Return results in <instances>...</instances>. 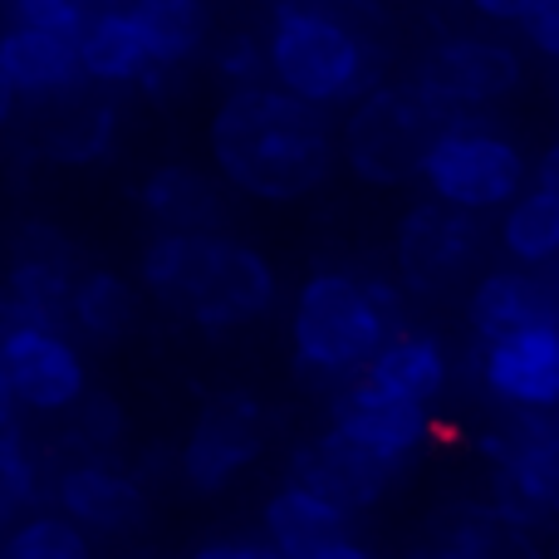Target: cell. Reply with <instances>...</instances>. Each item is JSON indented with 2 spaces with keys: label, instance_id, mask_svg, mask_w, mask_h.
Listing matches in <instances>:
<instances>
[{
  "label": "cell",
  "instance_id": "obj_43",
  "mask_svg": "<svg viewBox=\"0 0 559 559\" xmlns=\"http://www.w3.org/2000/svg\"><path fill=\"white\" fill-rule=\"evenodd\" d=\"M550 285H555V299H559V261L550 265Z\"/></svg>",
  "mask_w": 559,
  "mask_h": 559
},
{
  "label": "cell",
  "instance_id": "obj_17",
  "mask_svg": "<svg viewBox=\"0 0 559 559\" xmlns=\"http://www.w3.org/2000/svg\"><path fill=\"white\" fill-rule=\"evenodd\" d=\"M138 202L163 231H187V236H222L226 222V192L212 173L192 163H163L143 177Z\"/></svg>",
  "mask_w": 559,
  "mask_h": 559
},
{
  "label": "cell",
  "instance_id": "obj_21",
  "mask_svg": "<svg viewBox=\"0 0 559 559\" xmlns=\"http://www.w3.org/2000/svg\"><path fill=\"white\" fill-rule=\"evenodd\" d=\"M79 69H84L88 84H143L153 74V59H147L143 29H138L133 10H104L98 5L88 15L84 35H79Z\"/></svg>",
  "mask_w": 559,
  "mask_h": 559
},
{
  "label": "cell",
  "instance_id": "obj_37",
  "mask_svg": "<svg viewBox=\"0 0 559 559\" xmlns=\"http://www.w3.org/2000/svg\"><path fill=\"white\" fill-rule=\"evenodd\" d=\"M535 182H540V187H550V192L559 197V138H555L550 147H545V157H540V163H535Z\"/></svg>",
  "mask_w": 559,
  "mask_h": 559
},
{
  "label": "cell",
  "instance_id": "obj_13",
  "mask_svg": "<svg viewBox=\"0 0 559 559\" xmlns=\"http://www.w3.org/2000/svg\"><path fill=\"white\" fill-rule=\"evenodd\" d=\"M329 427L344 432L354 447L373 452L378 462L403 472L432 442V407L403 403V397L373 388L368 378H348V383H338L334 403H329Z\"/></svg>",
  "mask_w": 559,
  "mask_h": 559
},
{
  "label": "cell",
  "instance_id": "obj_18",
  "mask_svg": "<svg viewBox=\"0 0 559 559\" xmlns=\"http://www.w3.org/2000/svg\"><path fill=\"white\" fill-rule=\"evenodd\" d=\"M358 378H368L373 388L403 397V403L432 407L437 397L447 393V383H452V354H447V344L432 334V329L403 324L383 348H378L373 364H368Z\"/></svg>",
  "mask_w": 559,
  "mask_h": 559
},
{
  "label": "cell",
  "instance_id": "obj_25",
  "mask_svg": "<svg viewBox=\"0 0 559 559\" xmlns=\"http://www.w3.org/2000/svg\"><path fill=\"white\" fill-rule=\"evenodd\" d=\"M496 241L521 271H550L559 261V197L550 187L531 182L511 206L501 212Z\"/></svg>",
  "mask_w": 559,
  "mask_h": 559
},
{
  "label": "cell",
  "instance_id": "obj_34",
  "mask_svg": "<svg viewBox=\"0 0 559 559\" xmlns=\"http://www.w3.org/2000/svg\"><path fill=\"white\" fill-rule=\"evenodd\" d=\"M481 20H496V25H525L545 0H466Z\"/></svg>",
  "mask_w": 559,
  "mask_h": 559
},
{
  "label": "cell",
  "instance_id": "obj_39",
  "mask_svg": "<svg viewBox=\"0 0 559 559\" xmlns=\"http://www.w3.org/2000/svg\"><path fill=\"white\" fill-rule=\"evenodd\" d=\"M265 5L285 15V10H338V0H265Z\"/></svg>",
  "mask_w": 559,
  "mask_h": 559
},
{
  "label": "cell",
  "instance_id": "obj_7",
  "mask_svg": "<svg viewBox=\"0 0 559 559\" xmlns=\"http://www.w3.org/2000/svg\"><path fill=\"white\" fill-rule=\"evenodd\" d=\"M481 251H486L481 216L442 206L432 197L407 206L403 222H397L393 255L403 289H413V295H447V289L462 285L476 271Z\"/></svg>",
  "mask_w": 559,
  "mask_h": 559
},
{
  "label": "cell",
  "instance_id": "obj_20",
  "mask_svg": "<svg viewBox=\"0 0 559 559\" xmlns=\"http://www.w3.org/2000/svg\"><path fill=\"white\" fill-rule=\"evenodd\" d=\"M0 74L15 88V98H64L84 84L74 39L20 25H10L0 35Z\"/></svg>",
  "mask_w": 559,
  "mask_h": 559
},
{
  "label": "cell",
  "instance_id": "obj_9",
  "mask_svg": "<svg viewBox=\"0 0 559 559\" xmlns=\"http://www.w3.org/2000/svg\"><path fill=\"white\" fill-rule=\"evenodd\" d=\"M481 456L496 462V511L511 525L559 515V423L515 417L501 432L481 437Z\"/></svg>",
  "mask_w": 559,
  "mask_h": 559
},
{
  "label": "cell",
  "instance_id": "obj_6",
  "mask_svg": "<svg viewBox=\"0 0 559 559\" xmlns=\"http://www.w3.org/2000/svg\"><path fill=\"white\" fill-rule=\"evenodd\" d=\"M417 88L442 108L447 118H466L476 108H491L525 84V59L515 45L491 35H452L432 45L417 64Z\"/></svg>",
  "mask_w": 559,
  "mask_h": 559
},
{
  "label": "cell",
  "instance_id": "obj_35",
  "mask_svg": "<svg viewBox=\"0 0 559 559\" xmlns=\"http://www.w3.org/2000/svg\"><path fill=\"white\" fill-rule=\"evenodd\" d=\"M192 559H285V555H280L271 540H212Z\"/></svg>",
  "mask_w": 559,
  "mask_h": 559
},
{
  "label": "cell",
  "instance_id": "obj_22",
  "mask_svg": "<svg viewBox=\"0 0 559 559\" xmlns=\"http://www.w3.org/2000/svg\"><path fill=\"white\" fill-rule=\"evenodd\" d=\"M521 545V525H511L496 506H447L427 525L413 559H511Z\"/></svg>",
  "mask_w": 559,
  "mask_h": 559
},
{
  "label": "cell",
  "instance_id": "obj_3",
  "mask_svg": "<svg viewBox=\"0 0 559 559\" xmlns=\"http://www.w3.org/2000/svg\"><path fill=\"white\" fill-rule=\"evenodd\" d=\"M271 84L314 108L358 104L378 88V55L338 10H285L265 35Z\"/></svg>",
  "mask_w": 559,
  "mask_h": 559
},
{
  "label": "cell",
  "instance_id": "obj_14",
  "mask_svg": "<svg viewBox=\"0 0 559 559\" xmlns=\"http://www.w3.org/2000/svg\"><path fill=\"white\" fill-rule=\"evenodd\" d=\"M289 481L309 486V491H319L324 501L344 506V511L354 515V511H368V506L383 501L388 486L397 481V466L378 462L373 452L354 447L344 432L329 427V432L295 447V456H289Z\"/></svg>",
  "mask_w": 559,
  "mask_h": 559
},
{
  "label": "cell",
  "instance_id": "obj_27",
  "mask_svg": "<svg viewBox=\"0 0 559 559\" xmlns=\"http://www.w3.org/2000/svg\"><path fill=\"white\" fill-rule=\"evenodd\" d=\"M108 143H114V104H98V98L64 108V118L45 133V153L59 163H94L108 153Z\"/></svg>",
  "mask_w": 559,
  "mask_h": 559
},
{
  "label": "cell",
  "instance_id": "obj_33",
  "mask_svg": "<svg viewBox=\"0 0 559 559\" xmlns=\"http://www.w3.org/2000/svg\"><path fill=\"white\" fill-rule=\"evenodd\" d=\"M521 29H525V39H531L535 55H545V59L559 64V0H545Z\"/></svg>",
  "mask_w": 559,
  "mask_h": 559
},
{
  "label": "cell",
  "instance_id": "obj_40",
  "mask_svg": "<svg viewBox=\"0 0 559 559\" xmlns=\"http://www.w3.org/2000/svg\"><path fill=\"white\" fill-rule=\"evenodd\" d=\"M10 423H15V393H10L5 373H0V427H10Z\"/></svg>",
  "mask_w": 559,
  "mask_h": 559
},
{
  "label": "cell",
  "instance_id": "obj_10",
  "mask_svg": "<svg viewBox=\"0 0 559 559\" xmlns=\"http://www.w3.org/2000/svg\"><path fill=\"white\" fill-rule=\"evenodd\" d=\"M476 378L491 403L515 417H555L559 413V319L521 334L486 338L476 348Z\"/></svg>",
  "mask_w": 559,
  "mask_h": 559
},
{
  "label": "cell",
  "instance_id": "obj_4",
  "mask_svg": "<svg viewBox=\"0 0 559 559\" xmlns=\"http://www.w3.org/2000/svg\"><path fill=\"white\" fill-rule=\"evenodd\" d=\"M417 177H423L432 202L486 216V212H506L531 187V163L506 133L472 123V118H452L432 138Z\"/></svg>",
  "mask_w": 559,
  "mask_h": 559
},
{
  "label": "cell",
  "instance_id": "obj_2",
  "mask_svg": "<svg viewBox=\"0 0 559 559\" xmlns=\"http://www.w3.org/2000/svg\"><path fill=\"white\" fill-rule=\"evenodd\" d=\"M407 289L383 275L314 271L295 289L289 309V348L295 368L309 378L348 383L373 354L407 324Z\"/></svg>",
  "mask_w": 559,
  "mask_h": 559
},
{
  "label": "cell",
  "instance_id": "obj_30",
  "mask_svg": "<svg viewBox=\"0 0 559 559\" xmlns=\"http://www.w3.org/2000/svg\"><path fill=\"white\" fill-rule=\"evenodd\" d=\"M10 15V25L20 29H45V35H64L79 45L88 15H94V0H0Z\"/></svg>",
  "mask_w": 559,
  "mask_h": 559
},
{
  "label": "cell",
  "instance_id": "obj_24",
  "mask_svg": "<svg viewBox=\"0 0 559 559\" xmlns=\"http://www.w3.org/2000/svg\"><path fill=\"white\" fill-rule=\"evenodd\" d=\"M138 314H143V295L128 275L118 271H88L74 280V299H69V324L94 344H118L133 334Z\"/></svg>",
  "mask_w": 559,
  "mask_h": 559
},
{
  "label": "cell",
  "instance_id": "obj_15",
  "mask_svg": "<svg viewBox=\"0 0 559 559\" xmlns=\"http://www.w3.org/2000/svg\"><path fill=\"white\" fill-rule=\"evenodd\" d=\"M555 319H559V299L540 271L501 265V271H481L466 289V324H472L476 344L521 334V329L535 324H555Z\"/></svg>",
  "mask_w": 559,
  "mask_h": 559
},
{
  "label": "cell",
  "instance_id": "obj_38",
  "mask_svg": "<svg viewBox=\"0 0 559 559\" xmlns=\"http://www.w3.org/2000/svg\"><path fill=\"white\" fill-rule=\"evenodd\" d=\"M319 559H378V555H373V550H364V545H358V540H354V535H348V540L329 545V550H324V555H319Z\"/></svg>",
  "mask_w": 559,
  "mask_h": 559
},
{
  "label": "cell",
  "instance_id": "obj_16",
  "mask_svg": "<svg viewBox=\"0 0 559 559\" xmlns=\"http://www.w3.org/2000/svg\"><path fill=\"white\" fill-rule=\"evenodd\" d=\"M55 501L59 515H69L79 531H98V535H123L147 521V491L133 476L114 472L104 462L69 466L55 486Z\"/></svg>",
  "mask_w": 559,
  "mask_h": 559
},
{
  "label": "cell",
  "instance_id": "obj_23",
  "mask_svg": "<svg viewBox=\"0 0 559 559\" xmlns=\"http://www.w3.org/2000/svg\"><path fill=\"white\" fill-rule=\"evenodd\" d=\"M133 20L143 29L147 59L163 74H177L182 64H192L212 39V5L206 0H138Z\"/></svg>",
  "mask_w": 559,
  "mask_h": 559
},
{
  "label": "cell",
  "instance_id": "obj_12",
  "mask_svg": "<svg viewBox=\"0 0 559 559\" xmlns=\"http://www.w3.org/2000/svg\"><path fill=\"white\" fill-rule=\"evenodd\" d=\"M0 373H5L15 407L29 413H74L88 397V368L74 338L55 324H29L0 344Z\"/></svg>",
  "mask_w": 559,
  "mask_h": 559
},
{
  "label": "cell",
  "instance_id": "obj_32",
  "mask_svg": "<svg viewBox=\"0 0 559 559\" xmlns=\"http://www.w3.org/2000/svg\"><path fill=\"white\" fill-rule=\"evenodd\" d=\"M74 413H79V432H84L98 452H104V447H114L118 437H123V407H118L114 397H84Z\"/></svg>",
  "mask_w": 559,
  "mask_h": 559
},
{
  "label": "cell",
  "instance_id": "obj_44",
  "mask_svg": "<svg viewBox=\"0 0 559 559\" xmlns=\"http://www.w3.org/2000/svg\"><path fill=\"white\" fill-rule=\"evenodd\" d=\"M555 559H559V555H555Z\"/></svg>",
  "mask_w": 559,
  "mask_h": 559
},
{
  "label": "cell",
  "instance_id": "obj_26",
  "mask_svg": "<svg viewBox=\"0 0 559 559\" xmlns=\"http://www.w3.org/2000/svg\"><path fill=\"white\" fill-rule=\"evenodd\" d=\"M74 261H10L5 295L20 299L39 324H69V299H74Z\"/></svg>",
  "mask_w": 559,
  "mask_h": 559
},
{
  "label": "cell",
  "instance_id": "obj_19",
  "mask_svg": "<svg viewBox=\"0 0 559 559\" xmlns=\"http://www.w3.org/2000/svg\"><path fill=\"white\" fill-rule=\"evenodd\" d=\"M348 521H354V515H348L344 506L324 501L319 491H309V486H299V481H285L261 511L265 540L285 559H319L329 545L348 540Z\"/></svg>",
  "mask_w": 559,
  "mask_h": 559
},
{
  "label": "cell",
  "instance_id": "obj_8",
  "mask_svg": "<svg viewBox=\"0 0 559 559\" xmlns=\"http://www.w3.org/2000/svg\"><path fill=\"white\" fill-rule=\"evenodd\" d=\"M275 295H280L275 265L255 246L231 241V236H206L202 265H197V280L177 314H187L197 329L216 334V329H241L255 324L261 314H271Z\"/></svg>",
  "mask_w": 559,
  "mask_h": 559
},
{
  "label": "cell",
  "instance_id": "obj_42",
  "mask_svg": "<svg viewBox=\"0 0 559 559\" xmlns=\"http://www.w3.org/2000/svg\"><path fill=\"white\" fill-rule=\"evenodd\" d=\"M94 5H104V10H133L138 0H94Z\"/></svg>",
  "mask_w": 559,
  "mask_h": 559
},
{
  "label": "cell",
  "instance_id": "obj_41",
  "mask_svg": "<svg viewBox=\"0 0 559 559\" xmlns=\"http://www.w3.org/2000/svg\"><path fill=\"white\" fill-rule=\"evenodd\" d=\"M10 118H15V88H10L5 74H0V128H5Z\"/></svg>",
  "mask_w": 559,
  "mask_h": 559
},
{
  "label": "cell",
  "instance_id": "obj_36",
  "mask_svg": "<svg viewBox=\"0 0 559 559\" xmlns=\"http://www.w3.org/2000/svg\"><path fill=\"white\" fill-rule=\"evenodd\" d=\"M29 324H39V319L29 314L20 299H10L5 289H0V344H5L10 334H20V329H29Z\"/></svg>",
  "mask_w": 559,
  "mask_h": 559
},
{
  "label": "cell",
  "instance_id": "obj_1",
  "mask_svg": "<svg viewBox=\"0 0 559 559\" xmlns=\"http://www.w3.org/2000/svg\"><path fill=\"white\" fill-rule=\"evenodd\" d=\"M206 147L236 192L255 202H299L334 177L338 143L329 114L275 84L236 88L206 128Z\"/></svg>",
  "mask_w": 559,
  "mask_h": 559
},
{
  "label": "cell",
  "instance_id": "obj_31",
  "mask_svg": "<svg viewBox=\"0 0 559 559\" xmlns=\"http://www.w3.org/2000/svg\"><path fill=\"white\" fill-rule=\"evenodd\" d=\"M212 74L222 79V84H231V94L236 88L271 84V55H265V39L246 35V29L226 35L222 45L212 49Z\"/></svg>",
  "mask_w": 559,
  "mask_h": 559
},
{
  "label": "cell",
  "instance_id": "obj_5",
  "mask_svg": "<svg viewBox=\"0 0 559 559\" xmlns=\"http://www.w3.org/2000/svg\"><path fill=\"white\" fill-rule=\"evenodd\" d=\"M452 118L432 104L417 84H378L354 104L344 123V163L354 177L373 187H397L407 177L423 173V157L432 138L442 133Z\"/></svg>",
  "mask_w": 559,
  "mask_h": 559
},
{
  "label": "cell",
  "instance_id": "obj_28",
  "mask_svg": "<svg viewBox=\"0 0 559 559\" xmlns=\"http://www.w3.org/2000/svg\"><path fill=\"white\" fill-rule=\"evenodd\" d=\"M0 559H94V545L69 515H25L0 540Z\"/></svg>",
  "mask_w": 559,
  "mask_h": 559
},
{
  "label": "cell",
  "instance_id": "obj_11",
  "mask_svg": "<svg viewBox=\"0 0 559 559\" xmlns=\"http://www.w3.org/2000/svg\"><path fill=\"white\" fill-rule=\"evenodd\" d=\"M271 442V417L251 393H222L202 407L182 447V481L202 496L231 486Z\"/></svg>",
  "mask_w": 559,
  "mask_h": 559
},
{
  "label": "cell",
  "instance_id": "obj_29",
  "mask_svg": "<svg viewBox=\"0 0 559 559\" xmlns=\"http://www.w3.org/2000/svg\"><path fill=\"white\" fill-rule=\"evenodd\" d=\"M39 496V466L15 427H0V521H15Z\"/></svg>",
  "mask_w": 559,
  "mask_h": 559
}]
</instances>
